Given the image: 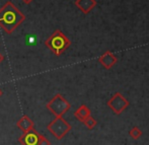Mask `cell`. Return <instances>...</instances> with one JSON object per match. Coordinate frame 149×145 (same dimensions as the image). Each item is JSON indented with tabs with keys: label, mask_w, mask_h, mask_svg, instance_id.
<instances>
[{
	"label": "cell",
	"mask_w": 149,
	"mask_h": 145,
	"mask_svg": "<svg viewBox=\"0 0 149 145\" xmlns=\"http://www.w3.org/2000/svg\"><path fill=\"white\" fill-rule=\"evenodd\" d=\"M33 1V0H22V2H24V3H26V4H30Z\"/></svg>",
	"instance_id": "cell-11"
},
{
	"label": "cell",
	"mask_w": 149,
	"mask_h": 145,
	"mask_svg": "<svg viewBox=\"0 0 149 145\" xmlns=\"http://www.w3.org/2000/svg\"><path fill=\"white\" fill-rule=\"evenodd\" d=\"M75 116L78 118L80 121H84L86 118H88L90 116V111L86 106H81L78 110L75 112Z\"/></svg>",
	"instance_id": "cell-7"
},
{
	"label": "cell",
	"mask_w": 149,
	"mask_h": 145,
	"mask_svg": "<svg viewBox=\"0 0 149 145\" xmlns=\"http://www.w3.org/2000/svg\"><path fill=\"white\" fill-rule=\"evenodd\" d=\"M0 93H1V92H0Z\"/></svg>",
	"instance_id": "cell-13"
},
{
	"label": "cell",
	"mask_w": 149,
	"mask_h": 145,
	"mask_svg": "<svg viewBox=\"0 0 149 145\" xmlns=\"http://www.w3.org/2000/svg\"><path fill=\"white\" fill-rule=\"evenodd\" d=\"M3 60V56L1 55V54H0V63H1V61Z\"/></svg>",
	"instance_id": "cell-12"
},
{
	"label": "cell",
	"mask_w": 149,
	"mask_h": 145,
	"mask_svg": "<svg viewBox=\"0 0 149 145\" xmlns=\"http://www.w3.org/2000/svg\"><path fill=\"white\" fill-rule=\"evenodd\" d=\"M39 138L35 133H29L26 136V145H37Z\"/></svg>",
	"instance_id": "cell-8"
},
{
	"label": "cell",
	"mask_w": 149,
	"mask_h": 145,
	"mask_svg": "<svg viewBox=\"0 0 149 145\" xmlns=\"http://www.w3.org/2000/svg\"><path fill=\"white\" fill-rule=\"evenodd\" d=\"M118 61V58L111 51H106L100 57H98V62L106 69H111Z\"/></svg>",
	"instance_id": "cell-5"
},
{
	"label": "cell",
	"mask_w": 149,
	"mask_h": 145,
	"mask_svg": "<svg viewBox=\"0 0 149 145\" xmlns=\"http://www.w3.org/2000/svg\"><path fill=\"white\" fill-rule=\"evenodd\" d=\"M129 135L131 136L133 139L137 140V139H139V138L142 136V131L138 127H133L129 131Z\"/></svg>",
	"instance_id": "cell-9"
},
{
	"label": "cell",
	"mask_w": 149,
	"mask_h": 145,
	"mask_svg": "<svg viewBox=\"0 0 149 145\" xmlns=\"http://www.w3.org/2000/svg\"><path fill=\"white\" fill-rule=\"evenodd\" d=\"M45 45L55 55L60 56L68 49L69 46L71 45V42L62 31L57 29L46 40Z\"/></svg>",
	"instance_id": "cell-2"
},
{
	"label": "cell",
	"mask_w": 149,
	"mask_h": 145,
	"mask_svg": "<svg viewBox=\"0 0 149 145\" xmlns=\"http://www.w3.org/2000/svg\"><path fill=\"white\" fill-rule=\"evenodd\" d=\"M74 4L84 14H87L96 6V0H75Z\"/></svg>",
	"instance_id": "cell-6"
},
{
	"label": "cell",
	"mask_w": 149,
	"mask_h": 145,
	"mask_svg": "<svg viewBox=\"0 0 149 145\" xmlns=\"http://www.w3.org/2000/svg\"><path fill=\"white\" fill-rule=\"evenodd\" d=\"M130 105L129 100L120 92H116L110 100H108V107L114 111L116 115H120L125 111V109Z\"/></svg>",
	"instance_id": "cell-3"
},
{
	"label": "cell",
	"mask_w": 149,
	"mask_h": 145,
	"mask_svg": "<svg viewBox=\"0 0 149 145\" xmlns=\"http://www.w3.org/2000/svg\"><path fill=\"white\" fill-rule=\"evenodd\" d=\"M24 20V14L11 1H7L0 8V28L8 35L13 33Z\"/></svg>",
	"instance_id": "cell-1"
},
{
	"label": "cell",
	"mask_w": 149,
	"mask_h": 145,
	"mask_svg": "<svg viewBox=\"0 0 149 145\" xmlns=\"http://www.w3.org/2000/svg\"><path fill=\"white\" fill-rule=\"evenodd\" d=\"M83 122H84V124L89 128V129H92V128H93L94 126L96 125V121L94 119H92V118L90 117V116L88 118H86V119H85Z\"/></svg>",
	"instance_id": "cell-10"
},
{
	"label": "cell",
	"mask_w": 149,
	"mask_h": 145,
	"mask_svg": "<svg viewBox=\"0 0 149 145\" xmlns=\"http://www.w3.org/2000/svg\"><path fill=\"white\" fill-rule=\"evenodd\" d=\"M48 107H49V109H51L52 111H57V109H58L57 115H62L63 113L66 112V111L70 108V105H69L60 94H58V96H56L55 98L52 100L51 104H49Z\"/></svg>",
	"instance_id": "cell-4"
}]
</instances>
